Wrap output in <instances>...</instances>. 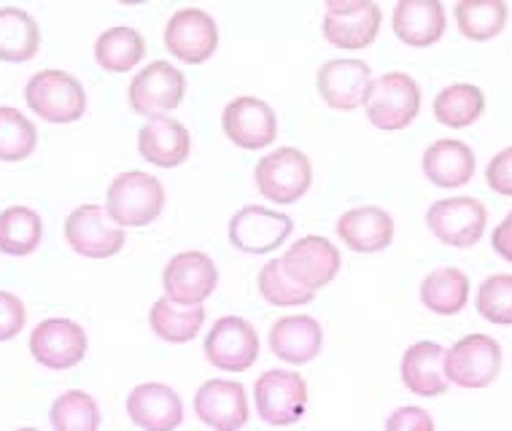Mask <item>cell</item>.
Instances as JSON below:
<instances>
[{
  "mask_svg": "<svg viewBox=\"0 0 512 431\" xmlns=\"http://www.w3.org/2000/svg\"><path fill=\"white\" fill-rule=\"evenodd\" d=\"M475 308L488 324L512 326V275L494 273L480 283Z\"/></svg>",
  "mask_w": 512,
  "mask_h": 431,
  "instance_id": "cell-37",
  "label": "cell"
},
{
  "mask_svg": "<svg viewBox=\"0 0 512 431\" xmlns=\"http://www.w3.org/2000/svg\"><path fill=\"white\" fill-rule=\"evenodd\" d=\"M151 332L165 340V343L181 345L195 340L200 335V329L205 324V308H181V305H173L168 297H159L154 305H151L149 313Z\"/></svg>",
  "mask_w": 512,
  "mask_h": 431,
  "instance_id": "cell-32",
  "label": "cell"
},
{
  "mask_svg": "<svg viewBox=\"0 0 512 431\" xmlns=\"http://www.w3.org/2000/svg\"><path fill=\"white\" fill-rule=\"evenodd\" d=\"M17 431H41V429H36V426H22V429H17Z\"/></svg>",
  "mask_w": 512,
  "mask_h": 431,
  "instance_id": "cell-42",
  "label": "cell"
},
{
  "mask_svg": "<svg viewBox=\"0 0 512 431\" xmlns=\"http://www.w3.org/2000/svg\"><path fill=\"white\" fill-rule=\"evenodd\" d=\"M383 431H437L434 429V418L424 407H397L394 413L386 418V429Z\"/></svg>",
  "mask_w": 512,
  "mask_h": 431,
  "instance_id": "cell-39",
  "label": "cell"
},
{
  "mask_svg": "<svg viewBox=\"0 0 512 431\" xmlns=\"http://www.w3.org/2000/svg\"><path fill=\"white\" fill-rule=\"evenodd\" d=\"M186 95V76L168 60L149 62L143 71L135 73L127 89V100L138 116L146 119H165L170 111L181 106Z\"/></svg>",
  "mask_w": 512,
  "mask_h": 431,
  "instance_id": "cell-6",
  "label": "cell"
},
{
  "mask_svg": "<svg viewBox=\"0 0 512 431\" xmlns=\"http://www.w3.org/2000/svg\"><path fill=\"white\" fill-rule=\"evenodd\" d=\"M65 240L87 259H111L124 248L122 227H116L103 205H79L65 219Z\"/></svg>",
  "mask_w": 512,
  "mask_h": 431,
  "instance_id": "cell-11",
  "label": "cell"
},
{
  "mask_svg": "<svg viewBox=\"0 0 512 431\" xmlns=\"http://www.w3.org/2000/svg\"><path fill=\"white\" fill-rule=\"evenodd\" d=\"M138 151L149 165L178 168L192 154V135L178 119H151L138 130Z\"/></svg>",
  "mask_w": 512,
  "mask_h": 431,
  "instance_id": "cell-24",
  "label": "cell"
},
{
  "mask_svg": "<svg viewBox=\"0 0 512 431\" xmlns=\"http://www.w3.org/2000/svg\"><path fill=\"white\" fill-rule=\"evenodd\" d=\"M44 221L27 205H11L0 213V251L6 256H30L41 246Z\"/></svg>",
  "mask_w": 512,
  "mask_h": 431,
  "instance_id": "cell-33",
  "label": "cell"
},
{
  "mask_svg": "<svg viewBox=\"0 0 512 431\" xmlns=\"http://www.w3.org/2000/svg\"><path fill=\"white\" fill-rule=\"evenodd\" d=\"M25 302L11 291H0V343H9L25 329Z\"/></svg>",
  "mask_w": 512,
  "mask_h": 431,
  "instance_id": "cell-38",
  "label": "cell"
},
{
  "mask_svg": "<svg viewBox=\"0 0 512 431\" xmlns=\"http://www.w3.org/2000/svg\"><path fill=\"white\" fill-rule=\"evenodd\" d=\"M281 264L294 283H300L302 289L316 294L335 281L343 267V256L329 238L305 235L289 246V251L281 256Z\"/></svg>",
  "mask_w": 512,
  "mask_h": 431,
  "instance_id": "cell-13",
  "label": "cell"
},
{
  "mask_svg": "<svg viewBox=\"0 0 512 431\" xmlns=\"http://www.w3.org/2000/svg\"><path fill=\"white\" fill-rule=\"evenodd\" d=\"M195 415L213 431H240L248 423V396L243 383L213 378L195 394Z\"/></svg>",
  "mask_w": 512,
  "mask_h": 431,
  "instance_id": "cell-19",
  "label": "cell"
},
{
  "mask_svg": "<svg viewBox=\"0 0 512 431\" xmlns=\"http://www.w3.org/2000/svg\"><path fill=\"white\" fill-rule=\"evenodd\" d=\"M254 184L270 203L294 205L300 203L313 184V165L305 151L283 146L256 162Z\"/></svg>",
  "mask_w": 512,
  "mask_h": 431,
  "instance_id": "cell-3",
  "label": "cell"
},
{
  "mask_svg": "<svg viewBox=\"0 0 512 431\" xmlns=\"http://www.w3.org/2000/svg\"><path fill=\"white\" fill-rule=\"evenodd\" d=\"M486 184L499 197H512V146L494 154L486 168Z\"/></svg>",
  "mask_w": 512,
  "mask_h": 431,
  "instance_id": "cell-40",
  "label": "cell"
},
{
  "mask_svg": "<svg viewBox=\"0 0 512 431\" xmlns=\"http://www.w3.org/2000/svg\"><path fill=\"white\" fill-rule=\"evenodd\" d=\"M221 130L238 149L262 151L278 138V116L265 100L243 95L227 103L221 114Z\"/></svg>",
  "mask_w": 512,
  "mask_h": 431,
  "instance_id": "cell-17",
  "label": "cell"
},
{
  "mask_svg": "<svg viewBox=\"0 0 512 431\" xmlns=\"http://www.w3.org/2000/svg\"><path fill=\"white\" fill-rule=\"evenodd\" d=\"M127 418L143 431H176L184 423V402L165 383H141L127 396Z\"/></svg>",
  "mask_w": 512,
  "mask_h": 431,
  "instance_id": "cell-20",
  "label": "cell"
},
{
  "mask_svg": "<svg viewBox=\"0 0 512 431\" xmlns=\"http://www.w3.org/2000/svg\"><path fill=\"white\" fill-rule=\"evenodd\" d=\"M421 111V87L410 73L391 71L372 79L364 114L375 130L399 132L415 122Z\"/></svg>",
  "mask_w": 512,
  "mask_h": 431,
  "instance_id": "cell-2",
  "label": "cell"
},
{
  "mask_svg": "<svg viewBox=\"0 0 512 431\" xmlns=\"http://www.w3.org/2000/svg\"><path fill=\"white\" fill-rule=\"evenodd\" d=\"M391 27L402 44L429 49L445 36L448 14L440 0H399L391 14Z\"/></svg>",
  "mask_w": 512,
  "mask_h": 431,
  "instance_id": "cell-21",
  "label": "cell"
},
{
  "mask_svg": "<svg viewBox=\"0 0 512 431\" xmlns=\"http://www.w3.org/2000/svg\"><path fill=\"white\" fill-rule=\"evenodd\" d=\"M259 294H262V300L275 305V308H294V305H308L313 302V291L302 289L300 283H294L286 270H283L281 259H270V262L262 267V273H259Z\"/></svg>",
  "mask_w": 512,
  "mask_h": 431,
  "instance_id": "cell-36",
  "label": "cell"
},
{
  "mask_svg": "<svg viewBox=\"0 0 512 431\" xmlns=\"http://www.w3.org/2000/svg\"><path fill=\"white\" fill-rule=\"evenodd\" d=\"M84 326L71 318H46L30 332V353L46 370H71L87 356Z\"/></svg>",
  "mask_w": 512,
  "mask_h": 431,
  "instance_id": "cell-16",
  "label": "cell"
},
{
  "mask_svg": "<svg viewBox=\"0 0 512 431\" xmlns=\"http://www.w3.org/2000/svg\"><path fill=\"white\" fill-rule=\"evenodd\" d=\"M502 345L491 335L475 332V335L461 337L459 343L451 345V351H445V380L459 388H477L491 386L499 372H502Z\"/></svg>",
  "mask_w": 512,
  "mask_h": 431,
  "instance_id": "cell-5",
  "label": "cell"
},
{
  "mask_svg": "<svg viewBox=\"0 0 512 431\" xmlns=\"http://www.w3.org/2000/svg\"><path fill=\"white\" fill-rule=\"evenodd\" d=\"M421 302L437 316H456L469 302V275L459 267H437L421 283Z\"/></svg>",
  "mask_w": 512,
  "mask_h": 431,
  "instance_id": "cell-27",
  "label": "cell"
},
{
  "mask_svg": "<svg viewBox=\"0 0 512 431\" xmlns=\"http://www.w3.org/2000/svg\"><path fill=\"white\" fill-rule=\"evenodd\" d=\"M203 351L216 370L246 372L259 359V335L246 318L224 316L211 326Z\"/></svg>",
  "mask_w": 512,
  "mask_h": 431,
  "instance_id": "cell-15",
  "label": "cell"
},
{
  "mask_svg": "<svg viewBox=\"0 0 512 431\" xmlns=\"http://www.w3.org/2000/svg\"><path fill=\"white\" fill-rule=\"evenodd\" d=\"M372 68L362 60H329L316 73V89L332 111L351 114L367 103Z\"/></svg>",
  "mask_w": 512,
  "mask_h": 431,
  "instance_id": "cell-18",
  "label": "cell"
},
{
  "mask_svg": "<svg viewBox=\"0 0 512 431\" xmlns=\"http://www.w3.org/2000/svg\"><path fill=\"white\" fill-rule=\"evenodd\" d=\"M380 22H383V11L372 0H351V3L329 0L324 6L321 30H324L329 46L359 52V49L375 44Z\"/></svg>",
  "mask_w": 512,
  "mask_h": 431,
  "instance_id": "cell-8",
  "label": "cell"
},
{
  "mask_svg": "<svg viewBox=\"0 0 512 431\" xmlns=\"http://www.w3.org/2000/svg\"><path fill=\"white\" fill-rule=\"evenodd\" d=\"M256 415L270 426H292L308 410V380L294 370H265L254 383Z\"/></svg>",
  "mask_w": 512,
  "mask_h": 431,
  "instance_id": "cell-7",
  "label": "cell"
},
{
  "mask_svg": "<svg viewBox=\"0 0 512 431\" xmlns=\"http://www.w3.org/2000/svg\"><path fill=\"white\" fill-rule=\"evenodd\" d=\"M165 211V186L143 170H127L111 181L106 192V213L116 227H146Z\"/></svg>",
  "mask_w": 512,
  "mask_h": 431,
  "instance_id": "cell-1",
  "label": "cell"
},
{
  "mask_svg": "<svg viewBox=\"0 0 512 431\" xmlns=\"http://www.w3.org/2000/svg\"><path fill=\"white\" fill-rule=\"evenodd\" d=\"M143 57H146V38L135 27H108L95 41V60L108 73L133 71Z\"/></svg>",
  "mask_w": 512,
  "mask_h": 431,
  "instance_id": "cell-29",
  "label": "cell"
},
{
  "mask_svg": "<svg viewBox=\"0 0 512 431\" xmlns=\"http://www.w3.org/2000/svg\"><path fill=\"white\" fill-rule=\"evenodd\" d=\"M483 111H486V95H483V89L475 87V84H467V81L445 87L440 95L434 97L432 103L434 119L442 127H451V130L472 127L483 116Z\"/></svg>",
  "mask_w": 512,
  "mask_h": 431,
  "instance_id": "cell-30",
  "label": "cell"
},
{
  "mask_svg": "<svg viewBox=\"0 0 512 431\" xmlns=\"http://www.w3.org/2000/svg\"><path fill=\"white\" fill-rule=\"evenodd\" d=\"M424 176L440 189H461L472 181L477 170V159L464 141L442 138L424 151Z\"/></svg>",
  "mask_w": 512,
  "mask_h": 431,
  "instance_id": "cell-26",
  "label": "cell"
},
{
  "mask_svg": "<svg viewBox=\"0 0 512 431\" xmlns=\"http://www.w3.org/2000/svg\"><path fill=\"white\" fill-rule=\"evenodd\" d=\"M165 49L186 65H203L219 49V25L203 9H178L165 25Z\"/></svg>",
  "mask_w": 512,
  "mask_h": 431,
  "instance_id": "cell-12",
  "label": "cell"
},
{
  "mask_svg": "<svg viewBox=\"0 0 512 431\" xmlns=\"http://www.w3.org/2000/svg\"><path fill=\"white\" fill-rule=\"evenodd\" d=\"M54 431H100V407L87 391H65L52 405Z\"/></svg>",
  "mask_w": 512,
  "mask_h": 431,
  "instance_id": "cell-34",
  "label": "cell"
},
{
  "mask_svg": "<svg viewBox=\"0 0 512 431\" xmlns=\"http://www.w3.org/2000/svg\"><path fill=\"white\" fill-rule=\"evenodd\" d=\"M27 108L44 122L71 124L79 122L87 111V92L76 76L65 71H38L25 87Z\"/></svg>",
  "mask_w": 512,
  "mask_h": 431,
  "instance_id": "cell-4",
  "label": "cell"
},
{
  "mask_svg": "<svg viewBox=\"0 0 512 431\" xmlns=\"http://www.w3.org/2000/svg\"><path fill=\"white\" fill-rule=\"evenodd\" d=\"M294 221L265 205H243L230 219V243L243 254H273L292 235Z\"/></svg>",
  "mask_w": 512,
  "mask_h": 431,
  "instance_id": "cell-14",
  "label": "cell"
},
{
  "mask_svg": "<svg viewBox=\"0 0 512 431\" xmlns=\"http://www.w3.org/2000/svg\"><path fill=\"white\" fill-rule=\"evenodd\" d=\"M324 348V329L313 316H283L270 326V351L286 364L302 367Z\"/></svg>",
  "mask_w": 512,
  "mask_h": 431,
  "instance_id": "cell-23",
  "label": "cell"
},
{
  "mask_svg": "<svg viewBox=\"0 0 512 431\" xmlns=\"http://www.w3.org/2000/svg\"><path fill=\"white\" fill-rule=\"evenodd\" d=\"M426 224L442 246L472 248L486 232L488 211L477 197H445L426 211Z\"/></svg>",
  "mask_w": 512,
  "mask_h": 431,
  "instance_id": "cell-9",
  "label": "cell"
},
{
  "mask_svg": "<svg viewBox=\"0 0 512 431\" xmlns=\"http://www.w3.org/2000/svg\"><path fill=\"white\" fill-rule=\"evenodd\" d=\"M41 49L38 22L25 9L0 6V62H27Z\"/></svg>",
  "mask_w": 512,
  "mask_h": 431,
  "instance_id": "cell-28",
  "label": "cell"
},
{
  "mask_svg": "<svg viewBox=\"0 0 512 431\" xmlns=\"http://www.w3.org/2000/svg\"><path fill=\"white\" fill-rule=\"evenodd\" d=\"M38 146L36 124L30 122L19 108L0 106V159L22 162Z\"/></svg>",
  "mask_w": 512,
  "mask_h": 431,
  "instance_id": "cell-35",
  "label": "cell"
},
{
  "mask_svg": "<svg viewBox=\"0 0 512 431\" xmlns=\"http://www.w3.org/2000/svg\"><path fill=\"white\" fill-rule=\"evenodd\" d=\"M219 286V270L205 251H181L162 270V289L173 305L200 308Z\"/></svg>",
  "mask_w": 512,
  "mask_h": 431,
  "instance_id": "cell-10",
  "label": "cell"
},
{
  "mask_svg": "<svg viewBox=\"0 0 512 431\" xmlns=\"http://www.w3.org/2000/svg\"><path fill=\"white\" fill-rule=\"evenodd\" d=\"M491 248L496 254L502 256L504 262H512V211L499 221V227L494 229V238H491Z\"/></svg>",
  "mask_w": 512,
  "mask_h": 431,
  "instance_id": "cell-41",
  "label": "cell"
},
{
  "mask_svg": "<svg viewBox=\"0 0 512 431\" xmlns=\"http://www.w3.org/2000/svg\"><path fill=\"white\" fill-rule=\"evenodd\" d=\"M445 348L434 340H421V343L410 345L402 356L399 364V375L405 383L407 391L415 396H442L448 391V380H445Z\"/></svg>",
  "mask_w": 512,
  "mask_h": 431,
  "instance_id": "cell-25",
  "label": "cell"
},
{
  "mask_svg": "<svg viewBox=\"0 0 512 431\" xmlns=\"http://www.w3.org/2000/svg\"><path fill=\"white\" fill-rule=\"evenodd\" d=\"M335 229L337 238L356 254H378L394 243V219L378 205H359L345 211Z\"/></svg>",
  "mask_w": 512,
  "mask_h": 431,
  "instance_id": "cell-22",
  "label": "cell"
},
{
  "mask_svg": "<svg viewBox=\"0 0 512 431\" xmlns=\"http://www.w3.org/2000/svg\"><path fill=\"white\" fill-rule=\"evenodd\" d=\"M507 3L504 0H459L453 6V17L459 33L469 41H491L507 27Z\"/></svg>",
  "mask_w": 512,
  "mask_h": 431,
  "instance_id": "cell-31",
  "label": "cell"
}]
</instances>
